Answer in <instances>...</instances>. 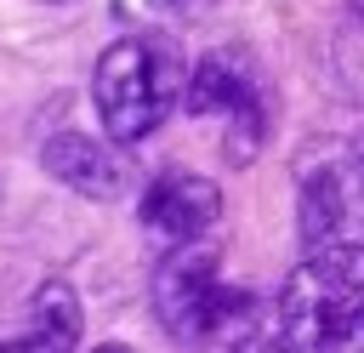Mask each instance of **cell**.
I'll list each match as a JSON object with an SVG mask.
<instances>
[{
  "label": "cell",
  "instance_id": "obj_6",
  "mask_svg": "<svg viewBox=\"0 0 364 353\" xmlns=\"http://www.w3.org/2000/svg\"><path fill=\"white\" fill-rule=\"evenodd\" d=\"M46 171L57 182H68L74 194H91V199H119L125 182H131L125 159L108 142H91L85 131H57L46 142Z\"/></svg>",
  "mask_w": 364,
  "mask_h": 353
},
{
  "label": "cell",
  "instance_id": "obj_4",
  "mask_svg": "<svg viewBox=\"0 0 364 353\" xmlns=\"http://www.w3.org/2000/svg\"><path fill=\"white\" fill-rule=\"evenodd\" d=\"M136 216H142V233H148L154 245H165V251H171V245H193V239H205V233L216 228V216H222V194H216L210 176L165 171V176L148 182Z\"/></svg>",
  "mask_w": 364,
  "mask_h": 353
},
{
  "label": "cell",
  "instance_id": "obj_10",
  "mask_svg": "<svg viewBox=\"0 0 364 353\" xmlns=\"http://www.w3.org/2000/svg\"><path fill=\"white\" fill-rule=\"evenodd\" d=\"M91 353H131V347H119V342H102V347H91Z\"/></svg>",
  "mask_w": 364,
  "mask_h": 353
},
{
  "label": "cell",
  "instance_id": "obj_2",
  "mask_svg": "<svg viewBox=\"0 0 364 353\" xmlns=\"http://www.w3.org/2000/svg\"><path fill=\"white\" fill-rule=\"evenodd\" d=\"M182 51L165 34H125L97 57L91 74V97H97V120L114 142H142L148 131H159V120L182 102Z\"/></svg>",
  "mask_w": 364,
  "mask_h": 353
},
{
  "label": "cell",
  "instance_id": "obj_9",
  "mask_svg": "<svg viewBox=\"0 0 364 353\" xmlns=\"http://www.w3.org/2000/svg\"><path fill=\"white\" fill-rule=\"evenodd\" d=\"M228 353H296V347L279 336V325H250L228 342Z\"/></svg>",
  "mask_w": 364,
  "mask_h": 353
},
{
  "label": "cell",
  "instance_id": "obj_1",
  "mask_svg": "<svg viewBox=\"0 0 364 353\" xmlns=\"http://www.w3.org/2000/svg\"><path fill=\"white\" fill-rule=\"evenodd\" d=\"M273 325L296 353H364V245H313L279 285Z\"/></svg>",
  "mask_w": 364,
  "mask_h": 353
},
{
  "label": "cell",
  "instance_id": "obj_5",
  "mask_svg": "<svg viewBox=\"0 0 364 353\" xmlns=\"http://www.w3.org/2000/svg\"><path fill=\"white\" fill-rule=\"evenodd\" d=\"M182 97H188V108H193L199 120H228V125H239V131H245V148L262 137V114H267V102H262L256 74L245 68V57H233V51H210V57H199L193 74L182 80Z\"/></svg>",
  "mask_w": 364,
  "mask_h": 353
},
{
  "label": "cell",
  "instance_id": "obj_8",
  "mask_svg": "<svg viewBox=\"0 0 364 353\" xmlns=\"http://www.w3.org/2000/svg\"><path fill=\"white\" fill-rule=\"evenodd\" d=\"M336 228H341V182L330 171H318L307 182V194H301V239H307V251L313 245H330Z\"/></svg>",
  "mask_w": 364,
  "mask_h": 353
},
{
  "label": "cell",
  "instance_id": "obj_7",
  "mask_svg": "<svg viewBox=\"0 0 364 353\" xmlns=\"http://www.w3.org/2000/svg\"><path fill=\"white\" fill-rule=\"evenodd\" d=\"M74 342H80V302L63 279H46L28 302L23 336H6L0 353H74Z\"/></svg>",
  "mask_w": 364,
  "mask_h": 353
},
{
  "label": "cell",
  "instance_id": "obj_3",
  "mask_svg": "<svg viewBox=\"0 0 364 353\" xmlns=\"http://www.w3.org/2000/svg\"><path fill=\"white\" fill-rule=\"evenodd\" d=\"M245 307H250V296L222 279L216 251L199 245V239L193 245H171L165 262L154 268V313L182 347L216 342L233 319H245Z\"/></svg>",
  "mask_w": 364,
  "mask_h": 353
},
{
  "label": "cell",
  "instance_id": "obj_11",
  "mask_svg": "<svg viewBox=\"0 0 364 353\" xmlns=\"http://www.w3.org/2000/svg\"><path fill=\"white\" fill-rule=\"evenodd\" d=\"M353 11H358V17H364V0H353Z\"/></svg>",
  "mask_w": 364,
  "mask_h": 353
}]
</instances>
